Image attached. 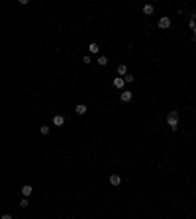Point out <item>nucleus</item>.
I'll return each mask as SVG.
<instances>
[{
  "label": "nucleus",
  "instance_id": "nucleus-6",
  "mask_svg": "<svg viewBox=\"0 0 196 219\" xmlns=\"http://www.w3.org/2000/svg\"><path fill=\"white\" fill-rule=\"evenodd\" d=\"M75 112H77L79 115H84V114H86V106H84V104H77V106H75Z\"/></svg>",
  "mask_w": 196,
  "mask_h": 219
},
{
  "label": "nucleus",
  "instance_id": "nucleus-17",
  "mask_svg": "<svg viewBox=\"0 0 196 219\" xmlns=\"http://www.w3.org/2000/svg\"><path fill=\"white\" fill-rule=\"evenodd\" d=\"M2 219H12V215H8V213H6V215H2Z\"/></svg>",
  "mask_w": 196,
  "mask_h": 219
},
{
  "label": "nucleus",
  "instance_id": "nucleus-14",
  "mask_svg": "<svg viewBox=\"0 0 196 219\" xmlns=\"http://www.w3.org/2000/svg\"><path fill=\"white\" fill-rule=\"evenodd\" d=\"M124 80H126V82H133V80H135V76L128 73V74H126V78H124Z\"/></svg>",
  "mask_w": 196,
  "mask_h": 219
},
{
  "label": "nucleus",
  "instance_id": "nucleus-12",
  "mask_svg": "<svg viewBox=\"0 0 196 219\" xmlns=\"http://www.w3.org/2000/svg\"><path fill=\"white\" fill-rule=\"evenodd\" d=\"M98 65H102V67H106L108 65V59L104 57V55H100V57H98Z\"/></svg>",
  "mask_w": 196,
  "mask_h": 219
},
{
  "label": "nucleus",
  "instance_id": "nucleus-2",
  "mask_svg": "<svg viewBox=\"0 0 196 219\" xmlns=\"http://www.w3.org/2000/svg\"><path fill=\"white\" fill-rule=\"evenodd\" d=\"M131 98H133V92H131V90H124L122 94H120V100H122V102H130Z\"/></svg>",
  "mask_w": 196,
  "mask_h": 219
},
{
  "label": "nucleus",
  "instance_id": "nucleus-8",
  "mask_svg": "<svg viewBox=\"0 0 196 219\" xmlns=\"http://www.w3.org/2000/svg\"><path fill=\"white\" fill-rule=\"evenodd\" d=\"M118 74H120L122 78H126V74H128V67H126V65H118Z\"/></svg>",
  "mask_w": 196,
  "mask_h": 219
},
{
  "label": "nucleus",
  "instance_id": "nucleus-13",
  "mask_svg": "<svg viewBox=\"0 0 196 219\" xmlns=\"http://www.w3.org/2000/svg\"><path fill=\"white\" fill-rule=\"evenodd\" d=\"M39 133H41V135H49V127H47V125H41Z\"/></svg>",
  "mask_w": 196,
  "mask_h": 219
},
{
  "label": "nucleus",
  "instance_id": "nucleus-7",
  "mask_svg": "<svg viewBox=\"0 0 196 219\" xmlns=\"http://www.w3.org/2000/svg\"><path fill=\"white\" fill-rule=\"evenodd\" d=\"M33 188L30 186V184H26V186H22V194H24V198H28V196H32Z\"/></svg>",
  "mask_w": 196,
  "mask_h": 219
},
{
  "label": "nucleus",
  "instance_id": "nucleus-11",
  "mask_svg": "<svg viewBox=\"0 0 196 219\" xmlns=\"http://www.w3.org/2000/svg\"><path fill=\"white\" fill-rule=\"evenodd\" d=\"M143 14H147V16L153 14V6H151V4H145V6H143Z\"/></svg>",
  "mask_w": 196,
  "mask_h": 219
},
{
  "label": "nucleus",
  "instance_id": "nucleus-10",
  "mask_svg": "<svg viewBox=\"0 0 196 219\" xmlns=\"http://www.w3.org/2000/svg\"><path fill=\"white\" fill-rule=\"evenodd\" d=\"M88 49H90V53H98V51H100V45H98V43H90Z\"/></svg>",
  "mask_w": 196,
  "mask_h": 219
},
{
  "label": "nucleus",
  "instance_id": "nucleus-15",
  "mask_svg": "<svg viewBox=\"0 0 196 219\" xmlns=\"http://www.w3.org/2000/svg\"><path fill=\"white\" fill-rule=\"evenodd\" d=\"M28 203H30V202H28V198H24V200L20 202V205H22V207H28Z\"/></svg>",
  "mask_w": 196,
  "mask_h": 219
},
{
  "label": "nucleus",
  "instance_id": "nucleus-1",
  "mask_svg": "<svg viewBox=\"0 0 196 219\" xmlns=\"http://www.w3.org/2000/svg\"><path fill=\"white\" fill-rule=\"evenodd\" d=\"M167 123L171 125V129H173V131L179 127V112H177V110H173L171 114L167 115Z\"/></svg>",
  "mask_w": 196,
  "mask_h": 219
},
{
  "label": "nucleus",
  "instance_id": "nucleus-9",
  "mask_svg": "<svg viewBox=\"0 0 196 219\" xmlns=\"http://www.w3.org/2000/svg\"><path fill=\"white\" fill-rule=\"evenodd\" d=\"M124 84H126V80H124L122 76H118V78H114V86H116V88H124Z\"/></svg>",
  "mask_w": 196,
  "mask_h": 219
},
{
  "label": "nucleus",
  "instance_id": "nucleus-16",
  "mask_svg": "<svg viewBox=\"0 0 196 219\" xmlns=\"http://www.w3.org/2000/svg\"><path fill=\"white\" fill-rule=\"evenodd\" d=\"M82 63H86V65H90V63H92V59H90V57H88V55H86V57L82 59Z\"/></svg>",
  "mask_w": 196,
  "mask_h": 219
},
{
  "label": "nucleus",
  "instance_id": "nucleus-3",
  "mask_svg": "<svg viewBox=\"0 0 196 219\" xmlns=\"http://www.w3.org/2000/svg\"><path fill=\"white\" fill-rule=\"evenodd\" d=\"M159 27H161V30H167V27H171V18H161V20H159Z\"/></svg>",
  "mask_w": 196,
  "mask_h": 219
},
{
  "label": "nucleus",
  "instance_id": "nucleus-18",
  "mask_svg": "<svg viewBox=\"0 0 196 219\" xmlns=\"http://www.w3.org/2000/svg\"><path fill=\"white\" fill-rule=\"evenodd\" d=\"M194 39H196V30H194Z\"/></svg>",
  "mask_w": 196,
  "mask_h": 219
},
{
  "label": "nucleus",
  "instance_id": "nucleus-4",
  "mask_svg": "<svg viewBox=\"0 0 196 219\" xmlns=\"http://www.w3.org/2000/svg\"><path fill=\"white\" fill-rule=\"evenodd\" d=\"M110 184H112V186H120V184H122V176H120V174H112V176H110Z\"/></svg>",
  "mask_w": 196,
  "mask_h": 219
},
{
  "label": "nucleus",
  "instance_id": "nucleus-5",
  "mask_svg": "<svg viewBox=\"0 0 196 219\" xmlns=\"http://www.w3.org/2000/svg\"><path fill=\"white\" fill-rule=\"evenodd\" d=\"M53 125H57V127L65 125V117L63 115H53Z\"/></svg>",
  "mask_w": 196,
  "mask_h": 219
}]
</instances>
